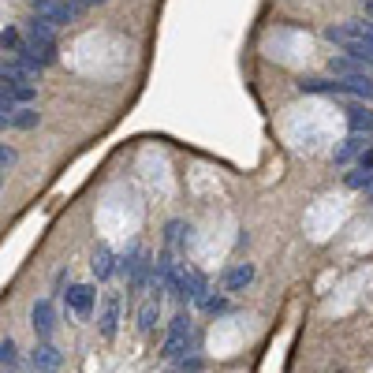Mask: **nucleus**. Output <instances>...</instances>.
<instances>
[{
  "label": "nucleus",
  "instance_id": "obj_20",
  "mask_svg": "<svg viewBox=\"0 0 373 373\" xmlns=\"http://www.w3.org/2000/svg\"><path fill=\"white\" fill-rule=\"evenodd\" d=\"M157 317H160V302H146V306L138 310V329H142V332H154Z\"/></svg>",
  "mask_w": 373,
  "mask_h": 373
},
{
  "label": "nucleus",
  "instance_id": "obj_19",
  "mask_svg": "<svg viewBox=\"0 0 373 373\" xmlns=\"http://www.w3.org/2000/svg\"><path fill=\"white\" fill-rule=\"evenodd\" d=\"M344 26H347V34L358 38V42L373 45V19H351V23H344Z\"/></svg>",
  "mask_w": 373,
  "mask_h": 373
},
{
  "label": "nucleus",
  "instance_id": "obj_26",
  "mask_svg": "<svg viewBox=\"0 0 373 373\" xmlns=\"http://www.w3.org/2000/svg\"><path fill=\"white\" fill-rule=\"evenodd\" d=\"M358 168H362V172H373V146H370L366 154L358 157Z\"/></svg>",
  "mask_w": 373,
  "mask_h": 373
},
{
  "label": "nucleus",
  "instance_id": "obj_17",
  "mask_svg": "<svg viewBox=\"0 0 373 373\" xmlns=\"http://www.w3.org/2000/svg\"><path fill=\"white\" fill-rule=\"evenodd\" d=\"M332 72L336 75H366V64L351 56H332Z\"/></svg>",
  "mask_w": 373,
  "mask_h": 373
},
{
  "label": "nucleus",
  "instance_id": "obj_7",
  "mask_svg": "<svg viewBox=\"0 0 373 373\" xmlns=\"http://www.w3.org/2000/svg\"><path fill=\"white\" fill-rule=\"evenodd\" d=\"M38 94L34 78H23V75H4V101H19V105H30V97Z\"/></svg>",
  "mask_w": 373,
  "mask_h": 373
},
{
  "label": "nucleus",
  "instance_id": "obj_23",
  "mask_svg": "<svg viewBox=\"0 0 373 373\" xmlns=\"http://www.w3.org/2000/svg\"><path fill=\"white\" fill-rule=\"evenodd\" d=\"M0 362H4V366H12V362H15V344H12V340L0 344Z\"/></svg>",
  "mask_w": 373,
  "mask_h": 373
},
{
  "label": "nucleus",
  "instance_id": "obj_6",
  "mask_svg": "<svg viewBox=\"0 0 373 373\" xmlns=\"http://www.w3.org/2000/svg\"><path fill=\"white\" fill-rule=\"evenodd\" d=\"M187 347H190V321L187 314H179L168 329V340H165V358L172 362H187Z\"/></svg>",
  "mask_w": 373,
  "mask_h": 373
},
{
  "label": "nucleus",
  "instance_id": "obj_22",
  "mask_svg": "<svg viewBox=\"0 0 373 373\" xmlns=\"http://www.w3.org/2000/svg\"><path fill=\"white\" fill-rule=\"evenodd\" d=\"M370 179H373V172H362L358 168V172L347 176V187H370Z\"/></svg>",
  "mask_w": 373,
  "mask_h": 373
},
{
  "label": "nucleus",
  "instance_id": "obj_27",
  "mask_svg": "<svg viewBox=\"0 0 373 373\" xmlns=\"http://www.w3.org/2000/svg\"><path fill=\"white\" fill-rule=\"evenodd\" d=\"M366 19H373V0H366Z\"/></svg>",
  "mask_w": 373,
  "mask_h": 373
},
{
  "label": "nucleus",
  "instance_id": "obj_2",
  "mask_svg": "<svg viewBox=\"0 0 373 373\" xmlns=\"http://www.w3.org/2000/svg\"><path fill=\"white\" fill-rule=\"evenodd\" d=\"M23 34H26V42H23L26 53L34 56L42 67H45V64H53V60H56V38H53V26H49L45 19H30Z\"/></svg>",
  "mask_w": 373,
  "mask_h": 373
},
{
  "label": "nucleus",
  "instance_id": "obj_15",
  "mask_svg": "<svg viewBox=\"0 0 373 373\" xmlns=\"http://www.w3.org/2000/svg\"><path fill=\"white\" fill-rule=\"evenodd\" d=\"M366 149H370V146H366V135H351L347 142L336 149V160H340V165H344V160H351V157H362V154H366Z\"/></svg>",
  "mask_w": 373,
  "mask_h": 373
},
{
  "label": "nucleus",
  "instance_id": "obj_25",
  "mask_svg": "<svg viewBox=\"0 0 373 373\" xmlns=\"http://www.w3.org/2000/svg\"><path fill=\"white\" fill-rule=\"evenodd\" d=\"M12 165H15V149H12V146H4V149H0V168L8 172Z\"/></svg>",
  "mask_w": 373,
  "mask_h": 373
},
{
  "label": "nucleus",
  "instance_id": "obj_5",
  "mask_svg": "<svg viewBox=\"0 0 373 373\" xmlns=\"http://www.w3.org/2000/svg\"><path fill=\"white\" fill-rule=\"evenodd\" d=\"M325 38L332 45H340L344 49V56H351V60H362V64H370L373 67V45H366V42H358L355 34H347V26L340 23V26H329L325 30Z\"/></svg>",
  "mask_w": 373,
  "mask_h": 373
},
{
  "label": "nucleus",
  "instance_id": "obj_28",
  "mask_svg": "<svg viewBox=\"0 0 373 373\" xmlns=\"http://www.w3.org/2000/svg\"><path fill=\"white\" fill-rule=\"evenodd\" d=\"M83 4H105V0H83Z\"/></svg>",
  "mask_w": 373,
  "mask_h": 373
},
{
  "label": "nucleus",
  "instance_id": "obj_10",
  "mask_svg": "<svg viewBox=\"0 0 373 373\" xmlns=\"http://www.w3.org/2000/svg\"><path fill=\"white\" fill-rule=\"evenodd\" d=\"M116 321H119V295H116V291H108V295H105V310H101V317H97V329H101V336H105V340L116 336Z\"/></svg>",
  "mask_w": 373,
  "mask_h": 373
},
{
  "label": "nucleus",
  "instance_id": "obj_3",
  "mask_svg": "<svg viewBox=\"0 0 373 373\" xmlns=\"http://www.w3.org/2000/svg\"><path fill=\"white\" fill-rule=\"evenodd\" d=\"M30 8H34V15L45 19L49 26H64V23H75L86 4H78V0H30Z\"/></svg>",
  "mask_w": 373,
  "mask_h": 373
},
{
  "label": "nucleus",
  "instance_id": "obj_14",
  "mask_svg": "<svg viewBox=\"0 0 373 373\" xmlns=\"http://www.w3.org/2000/svg\"><path fill=\"white\" fill-rule=\"evenodd\" d=\"M250 280H254V265L250 261H239L235 269H228V276H224V288L228 291H243Z\"/></svg>",
  "mask_w": 373,
  "mask_h": 373
},
{
  "label": "nucleus",
  "instance_id": "obj_21",
  "mask_svg": "<svg viewBox=\"0 0 373 373\" xmlns=\"http://www.w3.org/2000/svg\"><path fill=\"white\" fill-rule=\"evenodd\" d=\"M0 45H4V53H19L23 42H19V30L15 26H4V34H0Z\"/></svg>",
  "mask_w": 373,
  "mask_h": 373
},
{
  "label": "nucleus",
  "instance_id": "obj_4",
  "mask_svg": "<svg viewBox=\"0 0 373 373\" xmlns=\"http://www.w3.org/2000/svg\"><path fill=\"white\" fill-rule=\"evenodd\" d=\"M119 273H124V276H127V284L138 291V288H146V280H149V276L157 273V265L149 261V254H146L142 247H135L131 254L119 258Z\"/></svg>",
  "mask_w": 373,
  "mask_h": 373
},
{
  "label": "nucleus",
  "instance_id": "obj_1",
  "mask_svg": "<svg viewBox=\"0 0 373 373\" xmlns=\"http://www.w3.org/2000/svg\"><path fill=\"white\" fill-rule=\"evenodd\" d=\"M302 94H355V97H373V78L366 75H336V78H302Z\"/></svg>",
  "mask_w": 373,
  "mask_h": 373
},
{
  "label": "nucleus",
  "instance_id": "obj_8",
  "mask_svg": "<svg viewBox=\"0 0 373 373\" xmlns=\"http://www.w3.org/2000/svg\"><path fill=\"white\" fill-rule=\"evenodd\" d=\"M30 325H34V332H38L42 340L53 336V329H56L53 302H49V299H38V302H34V310H30Z\"/></svg>",
  "mask_w": 373,
  "mask_h": 373
},
{
  "label": "nucleus",
  "instance_id": "obj_13",
  "mask_svg": "<svg viewBox=\"0 0 373 373\" xmlns=\"http://www.w3.org/2000/svg\"><path fill=\"white\" fill-rule=\"evenodd\" d=\"M67 306L75 310V314H90V310H94V288L90 284H75L72 291H67Z\"/></svg>",
  "mask_w": 373,
  "mask_h": 373
},
{
  "label": "nucleus",
  "instance_id": "obj_9",
  "mask_svg": "<svg viewBox=\"0 0 373 373\" xmlns=\"http://www.w3.org/2000/svg\"><path fill=\"white\" fill-rule=\"evenodd\" d=\"M30 362H34L38 373H60V366H64V355H60L53 344H38L34 355H30Z\"/></svg>",
  "mask_w": 373,
  "mask_h": 373
},
{
  "label": "nucleus",
  "instance_id": "obj_12",
  "mask_svg": "<svg viewBox=\"0 0 373 373\" xmlns=\"http://www.w3.org/2000/svg\"><path fill=\"white\" fill-rule=\"evenodd\" d=\"M179 299H190V302H201L206 306V276L194 273V269H187V276H183V291H179Z\"/></svg>",
  "mask_w": 373,
  "mask_h": 373
},
{
  "label": "nucleus",
  "instance_id": "obj_18",
  "mask_svg": "<svg viewBox=\"0 0 373 373\" xmlns=\"http://www.w3.org/2000/svg\"><path fill=\"white\" fill-rule=\"evenodd\" d=\"M90 265H94V276H97V280H105L108 273H113V254H108V247H97Z\"/></svg>",
  "mask_w": 373,
  "mask_h": 373
},
{
  "label": "nucleus",
  "instance_id": "obj_24",
  "mask_svg": "<svg viewBox=\"0 0 373 373\" xmlns=\"http://www.w3.org/2000/svg\"><path fill=\"white\" fill-rule=\"evenodd\" d=\"M183 231H190V228H183L179 220H172V224H168V243H179V239H183Z\"/></svg>",
  "mask_w": 373,
  "mask_h": 373
},
{
  "label": "nucleus",
  "instance_id": "obj_16",
  "mask_svg": "<svg viewBox=\"0 0 373 373\" xmlns=\"http://www.w3.org/2000/svg\"><path fill=\"white\" fill-rule=\"evenodd\" d=\"M347 124L355 135H362V131H373V113L370 108H358V105H351L347 108Z\"/></svg>",
  "mask_w": 373,
  "mask_h": 373
},
{
  "label": "nucleus",
  "instance_id": "obj_11",
  "mask_svg": "<svg viewBox=\"0 0 373 373\" xmlns=\"http://www.w3.org/2000/svg\"><path fill=\"white\" fill-rule=\"evenodd\" d=\"M0 119H4V127L30 131V127H38V124H42V113H38V108H30V105H19L12 116H0Z\"/></svg>",
  "mask_w": 373,
  "mask_h": 373
}]
</instances>
